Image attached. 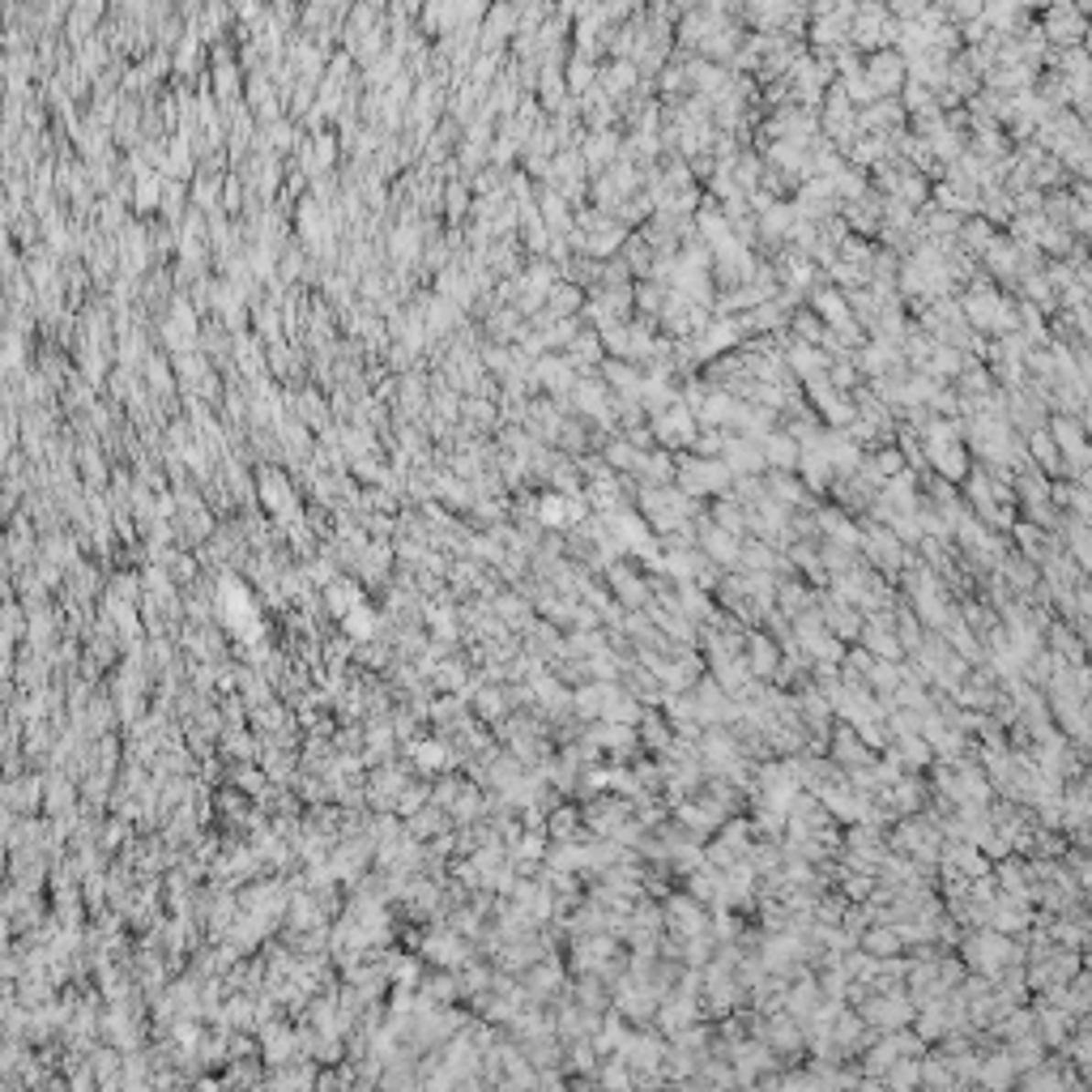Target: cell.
Listing matches in <instances>:
<instances>
[{
    "label": "cell",
    "mask_w": 1092,
    "mask_h": 1092,
    "mask_svg": "<svg viewBox=\"0 0 1092 1092\" xmlns=\"http://www.w3.org/2000/svg\"><path fill=\"white\" fill-rule=\"evenodd\" d=\"M674 478H679L682 496H721L734 486V474L717 457H682L674 465Z\"/></svg>",
    "instance_id": "6da1fadb"
},
{
    "label": "cell",
    "mask_w": 1092,
    "mask_h": 1092,
    "mask_svg": "<svg viewBox=\"0 0 1092 1092\" xmlns=\"http://www.w3.org/2000/svg\"><path fill=\"white\" fill-rule=\"evenodd\" d=\"M640 508H645V525H653L658 534H674V530H687V496L671 491V486H645L640 496Z\"/></svg>",
    "instance_id": "7a4b0ae2"
},
{
    "label": "cell",
    "mask_w": 1092,
    "mask_h": 1092,
    "mask_svg": "<svg viewBox=\"0 0 1092 1092\" xmlns=\"http://www.w3.org/2000/svg\"><path fill=\"white\" fill-rule=\"evenodd\" d=\"M960 316H965L968 324H977V329H1011V324H1020V316H1016V308L1007 303L1003 295H994L990 286H977L973 295L960 303Z\"/></svg>",
    "instance_id": "3957f363"
},
{
    "label": "cell",
    "mask_w": 1092,
    "mask_h": 1092,
    "mask_svg": "<svg viewBox=\"0 0 1092 1092\" xmlns=\"http://www.w3.org/2000/svg\"><path fill=\"white\" fill-rule=\"evenodd\" d=\"M973 448H977L981 457H990L994 465H1003V461H1020V448L1016 440H1011V431H1007L1003 419H990V414H977L973 419Z\"/></svg>",
    "instance_id": "277c9868"
},
{
    "label": "cell",
    "mask_w": 1092,
    "mask_h": 1092,
    "mask_svg": "<svg viewBox=\"0 0 1092 1092\" xmlns=\"http://www.w3.org/2000/svg\"><path fill=\"white\" fill-rule=\"evenodd\" d=\"M649 431H653V440H658V444L679 448V444H695L700 422H695V414L682 406V398H679L674 406H666L661 414H653V419H649Z\"/></svg>",
    "instance_id": "5b68a950"
},
{
    "label": "cell",
    "mask_w": 1092,
    "mask_h": 1092,
    "mask_svg": "<svg viewBox=\"0 0 1092 1092\" xmlns=\"http://www.w3.org/2000/svg\"><path fill=\"white\" fill-rule=\"evenodd\" d=\"M862 77H867V86L875 90V94H896V90H905V60H901V51H875L867 60V69H862Z\"/></svg>",
    "instance_id": "8992f818"
},
{
    "label": "cell",
    "mask_w": 1092,
    "mask_h": 1092,
    "mask_svg": "<svg viewBox=\"0 0 1092 1092\" xmlns=\"http://www.w3.org/2000/svg\"><path fill=\"white\" fill-rule=\"evenodd\" d=\"M721 465L734 474V478H747V474L764 470V453H759L756 440H743V435H726L721 444Z\"/></svg>",
    "instance_id": "52a82bcc"
},
{
    "label": "cell",
    "mask_w": 1092,
    "mask_h": 1092,
    "mask_svg": "<svg viewBox=\"0 0 1092 1092\" xmlns=\"http://www.w3.org/2000/svg\"><path fill=\"white\" fill-rule=\"evenodd\" d=\"M743 337V329H738V321H717V324H704L700 333H695L692 342V355L695 359H713V355H726V350L734 346Z\"/></svg>",
    "instance_id": "ba28073f"
},
{
    "label": "cell",
    "mask_w": 1092,
    "mask_h": 1092,
    "mask_svg": "<svg viewBox=\"0 0 1092 1092\" xmlns=\"http://www.w3.org/2000/svg\"><path fill=\"white\" fill-rule=\"evenodd\" d=\"M534 380L546 388V393H572V385H576V367H572L568 359H559V355H546V359L534 363Z\"/></svg>",
    "instance_id": "9c48e42d"
},
{
    "label": "cell",
    "mask_w": 1092,
    "mask_h": 1092,
    "mask_svg": "<svg viewBox=\"0 0 1092 1092\" xmlns=\"http://www.w3.org/2000/svg\"><path fill=\"white\" fill-rule=\"evenodd\" d=\"M572 401H576V410H581V414H594V419H602V422L610 419L606 385H602V380H594V376H584V380H576V385H572Z\"/></svg>",
    "instance_id": "30bf717a"
},
{
    "label": "cell",
    "mask_w": 1092,
    "mask_h": 1092,
    "mask_svg": "<svg viewBox=\"0 0 1092 1092\" xmlns=\"http://www.w3.org/2000/svg\"><path fill=\"white\" fill-rule=\"evenodd\" d=\"M1050 431H1054V440H1058L1054 448H1063V453H1067L1071 470H1076V474H1084V461H1088V448H1084V431H1080V427H1076V422H1071V419H1063V414H1058V419L1050 422Z\"/></svg>",
    "instance_id": "8fae6325"
},
{
    "label": "cell",
    "mask_w": 1092,
    "mask_h": 1092,
    "mask_svg": "<svg viewBox=\"0 0 1092 1092\" xmlns=\"http://www.w3.org/2000/svg\"><path fill=\"white\" fill-rule=\"evenodd\" d=\"M602 385H615L628 401H640V385H645V376H640V367H632V363L623 359H602Z\"/></svg>",
    "instance_id": "7c38bea8"
},
{
    "label": "cell",
    "mask_w": 1092,
    "mask_h": 1092,
    "mask_svg": "<svg viewBox=\"0 0 1092 1092\" xmlns=\"http://www.w3.org/2000/svg\"><path fill=\"white\" fill-rule=\"evenodd\" d=\"M759 453H764V465H777V470H794L798 465V440L790 431H769L759 440Z\"/></svg>",
    "instance_id": "4fadbf2b"
},
{
    "label": "cell",
    "mask_w": 1092,
    "mask_h": 1092,
    "mask_svg": "<svg viewBox=\"0 0 1092 1092\" xmlns=\"http://www.w3.org/2000/svg\"><path fill=\"white\" fill-rule=\"evenodd\" d=\"M926 457H931L934 470L944 474V478H952V483L968 474V457H965V448L956 444V440H947V444H926Z\"/></svg>",
    "instance_id": "5bb4252c"
},
{
    "label": "cell",
    "mask_w": 1092,
    "mask_h": 1092,
    "mask_svg": "<svg viewBox=\"0 0 1092 1092\" xmlns=\"http://www.w3.org/2000/svg\"><path fill=\"white\" fill-rule=\"evenodd\" d=\"M584 149H581V162L584 167H610L615 162V154H619V136L610 133V128H602V133H589L581 136Z\"/></svg>",
    "instance_id": "9a60e30c"
},
{
    "label": "cell",
    "mask_w": 1092,
    "mask_h": 1092,
    "mask_svg": "<svg viewBox=\"0 0 1092 1092\" xmlns=\"http://www.w3.org/2000/svg\"><path fill=\"white\" fill-rule=\"evenodd\" d=\"M857 546H867V555L875 559L879 568H901V559H905V546L896 542L892 534H883V530H870Z\"/></svg>",
    "instance_id": "2e32d148"
},
{
    "label": "cell",
    "mask_w": 1092,
    "mask_h": 1092,
    "mask_svg": "<svg viewBox=\"0 0 1092 1092\" xmlns=\"http://www.w3.org/2000/svg\"><path fill=\"white\" fill-rule=\"evenodd\" d=\"M1080 35H1084V13L1076 9V5H1058V9H1050V38H1063V43L1076 48V38Z\"/></svg>",
    "instance_id": "e0dca14e"
},
{
    "label": "cell",
    "mask_w": 1092,
    "mask_h": 1092,
    "mask_svg": "<svg viewBox=\"0 0 1092 1092\" xmlns=\"http://www.w3.org/2000/svg\"><path fill=\"white\" fill-rule=\"evenodd\" d=\"M700 546H704V555L717 559V563H738V538L726 534V530H717V525H704Z\"/></svg>",
    "instance_id": "ac0fdd59"
},
{
    "label": "cell",
    "mask_w": 1092,
    "mask_h": 1092,
    "mask_svg": "<svg viewBox=\"0 0 1092 1092\" xmlns=\"http://www.w3.org/2000/svg\"><path fill=\"white\" fill-rule=\"evenodd\" d=\"M794 223H798V213H794V205H785V201H772L769 210L759 213V231L769 239H785Z\"/></svg>",
    "instance_id": "d6986e66"
},
{
    "label": "cell",
    "mask_w": 1092,
    "mask_h": 1092,
    "mask_svg": "<svg viewBox=\"0 0 1092 1092\" xmlns=\"http://www.w3.org/2000/svg\"><path fill=\"white\" fill-rule=\"evenodd\" d=\"M223 606H226V619H231V628H244V632H252V628H257V619H252V602H248V594H244L239 584H226V589H223Z\"/></svg>",
    "instance_id": "ffe728a7"
},
{
    "label": "cell",
    "mask_w": 1092,
    "mask_h": 1092,
    "mask_svg": "<svg viewBox=\"0 0 1092 1092\" xmlns=\"http://www.w3.org/2000/svg\"><path fill=\"white\" fill-rule=\"evenodd\" d=\"M542 218H546V231L555 239H563V231H572V213H568V201L559 197V192H542Z\"/></svg>",
    "instance_id": "44dd1931"
},
{
    "label": "cell",
    "mask_w": 1092,
    "mask_h": 1092,
    "mask_svg": "<svg viewBox=\"0 0 1092 1092\" xmlns=\"http://www.w3.org/2000/svg\"><path fill=\"white\" fill-rule=\"evenodd\" d=\"M597 77H602V90L615 99V94H628V90L636 86V64L632 60H615V64H606Z\"/></svg>",
    "instance_id": "7402d4cb"
},
{
    "label": "cell",
    "mask_w": 1092,
    "mask_h": 1092,
    "mask_svg": "<svg viewBox=\"0 0 1092 1092\" xmlns=\"http://www.w3.org/2000/svg\"><path fill=\"white\" fill-rule=\"evenodd\" d=\"M785 363H790L798 376H807V380L811 376H824V367H828V359H824L815 346H807V342H798V346L785 355Z\"/></svg>",
    "instance_id": "603a6c76"
},
{
    "label": "cell",
    "mask_w": 1092,
    "mask_h": 1092,
    "mask_svg": "<svg viewBox=\"0 0 1092 1092\" xmlns=\"http://www.w3.org/2000/svg\"><path fill=\"white\" fill-rule=\"evenodd\" d=\"M261 496H265V504H269V508H286L282 517H290V512H295V504H290V491H286V483H282V474H261Z\"/></svg>",
    "instance_id": "cb8c5ba5"
},
{
    "label": "cell",
    "mask_w": 1092,
    "mask_h": 1092,
    "mask_svg": "<svg viewBox=\"0 0 1092 1092\" xmlns=\"http://www.w3.org/2000/svg\"><path fill=\"white\" fill-rule=\"evenodd\" d=\"M594 77L597 73H594V60H589V56H572L568 73H563V86L581 94V90H594Z\"/></svg>",
    "instance_id": "d4e9b609"
},
{
    "label": "cell",
    "mask_w": 1092,
    "mask_h": 1092,
    "mask_svg": "<svg viewBox=\"0 0 1092 1092\" xmlns=\"http://www.w3.org/2000/svg\"><path fill=\"white\" fill-rule=\"evenodd\" d=\"M546 303H551L546 316L559 321V316H568V311L581 303V286H551V290H546Z\"/></svg>",
    "instance_id": "484cf974"
},
{
    "label": "cell",
    "mask_w": 1092,
    "mask_h": 1092,
    "mask_svg": "<svg viewBox=\"0 0 1092 1092\" xmlns=\"http://www.w3.org/2000/svg\"><path fill=\"white\" fill-rule=\"evenodd\" d=\"M636 470H645V474H649V483H653V486H666V483L674 478V461L666 457V453H649V457L636 461Z\"/></svg>",
    "instance_id": "4316f807"
},
{
    "label": "cell",
    "mask_w": 1092,
    "mask_h": 1092,
    "mask_svg": "<svg viewBox=\"0 0 1092 1092\" xmlns=\"http://www.w3.org/2000/svg\"><path fill=\"white\" fill-rule=\"evenodd\" d=\"M769 491H772V504H781V508H794V504H803V486H798L794 478H785V474L769 478Z\"/></svg>",
    "instance_id": "83f0119b"
},
{
    "label": "cell",
    "mask_w": 1092,
    "mask_h": 1092,
    "mask_svg": "<svg viewBox=\"0 0 1092 1092\" xmlns=\"http://www.w3.org/2000/svg\"><path fill=\"white\" fill-rule=\"evenodd\" d=\"M610 584H615V589H619V594H623V602H632V606H636V602H645V597H649V589H645V584H640V576H632V572H623V568H615V572H610Z\"/></svg>",
    "instance_id": "f1b7e54d"
},
{
    "label": "cell",
    "mask_w": 1092,
    "mask_h": 1092,
    "mask_svg": "<svg viewBox=\"0 0 1092 1092\" xmlns=\"http://www.w3.org/2000/svg\"><path fill=\"white\" fill-rule=\"evenodd\" d=\"M568 363L572 367H576V363H602V342H597V333H576Z\"/></svg>",
    "instance_id": "f546056e"
},
{
    "label": "cell",
    "mask_w": 1092,
    "mask_h": 1092,
    "mask_svg": "<svg viewBox=\"0 0 1092 1092\" xmlns=\"http://www.w3.org/2000/svg\"><path fill=\"white\" fill-rule=\"evenodd\" d=\"M1032 457L1042 461V465H1045V470H1050V474H1058V470H1063V457H1058L1054 440H1050V435H1045V431H1032Z\"/></svg>",
    "instance_id": "4dcf8cb0"
},
{
    "label": "cell",
    "mask_w": 1092,
    "mask_h": 1092,
    "mask_svg": "<svg viewBox=\"0 0 1092 1092\" xmlns=\"http://www.w3.org/2000/svg\"><path fill=\"white\" fill-rule=\"evenodd\" d=\"M563 73L559 69H546L542 73V99H546V112H559L563 107Z\"/></svg>",
    "instance_id": "1f68e13d"
},
{
    "label": "cell",
    "mask_w": 1092,
    "mask_h": 1092,
    "mask_svg": "<svg viewBox=\"0 0 1092 1092\" xmlns=\"http://www.w3.org/2000/svg\"><path fill=\"white\" fill-rule=\"evenodd\" d=\"M960 239H965L968 248H990L994 231H990V223H981V218H973V223H965V226H960Z\"/></svg>",
    "instance_id": "d6a6232c"
},
{
    "label": "cell",
    "mask_w": 1092,
    "mask_h": 1092,
    "mask_svg": "<svg viewBox=\"0 0 1092 1092\" xmlns=\"http://www.w3.org/2000/svg\"><path fill=\"white\" fill-rule=\"evenodd\" d=\"M743 525H747V517H743V508L738 504H717V530H726V534H743Z\"/></svg>",
    "instance_id": "836d02e7"
},
{
    "label": "cell",
    "mask_w": 1092,
    "mask_h": 1092,
    "mask_svg": "<svg viewBox=\"0 0 1092 1092\" xmlns=\"http://www.w3.org/2000/svg\"><path fill=\"white\" fill-rule=\"evenodd\" d=\"M738 563H747V568H772V551L764 542H747V546H738Z\"/></svg>",
    "instance_id": "e575fe53"
},
{
    "label": "cell",
    "mask_w": 1092,
    "mask_h": 1092,
    "mask_svg": "<svg viewBox=\"0 0 1092 1092\" xmlns=\"http://www.w3.org/2000/svg\"><path fill=\"white\" fill-rule=\"evenodd\" d=\"M901 465H905V453H896V448H883L879 457L870 461V470L879 474V478H892V474H901Z\"/></svg>",
    "instance_id": "d590c367"
},
{
    "label": "cell",
    "mask_w": 1092,
    "mask_h": 1092,
    "mask_svg": "<svg viewBox=\"0 0 1092 1092\" xmlns=\"http://www.w3.org/2000/svg\"><path fill=\"white\" fill-rule=\"evenodd\" d=\"M973 952H977V965L994 968V965H999V960H1003L1007 944H1003V939H977V944H973Z\"/></svg>",
    "instance_id": "8d00e7d4"
},
{
    "label": "cell",
    "mask_w": 1092,
    "mask_h": 1092,
    "mask_svg": "<svg viewBox=\"0 0 1092 1092\" xmlns=\"http://www.w3.org/2000/svg\"><path fill=\"white\" fill-rule=\"evenodd\" d=\"M606 461L610 465H619V470H636V461H640V453H636L628 440H619V444L606 448Z\"/></svg>",
    "instance_id": "74e56055"
},
{
    "label": "cell",
    "mask_w": 1092,
    "mask_h": 1092,
    "mask_svg": "<svg viewBox=\"0 0 1092 1092\" xmlns=\"http://www.w3.org/2000/svg\"><path fill=\"white\" fill-rule=\"evenodd\" d=\"M756 653H751V671H759V674H769L772 666H777V653H772V645L764 640V636H756Z\"/></svg>",
    "instance_id": "f35d334b"
},
{
    "label": "cell",
    "mask_w": 1092,
    "mask_h": 1092,
    "mask_svg": "<svg viewBox=\"0 0 1092 1092\" xmlns=\"http://www.w3.org/2000/svg\"><path fill=\"white\" fill-rule=\"evenodd\" d=\"M867 645H870V653H879V658H896V653H901L896 636H883V632H867Z\"/></svg>",
    "instance_id": "ab89813d"
},
{
    "label": "cell",
    "mask_w": 1092,
    "mask_h": 1092,
    "mask_svg": "<svg viewBox=\"0 0 1092 1092\" xmlns=\"http://www.w3.org/2000/svg\"><path fill=\"white\" fill-rule=\"evenodd\" d=\"M960 385L968 388V393H986L990 388V376H986V367H977V363H968V372L960 376Z\"/></svg>",
    "instance_id": "60d3db41"
},
{
    "label": "cell",
    "mask_w": 1092,
    "mask_h": 1092,
    "mask_svg": "<svg viewBox=\"0 0 1092 1092\" xmlns=\"http://www.w3.org/2000/svg\"><path fill=\"white\" fill-rule=\"evenodd\" d=\"M346 628H350L355 636H367V632H372V610H367V606H355V610L346 615Z\"/></svg>",
    "instance_id": "b9f144b4"
},
{
    "label": "cell",
    "mask_w": 1092,
    "mask_h": 1092,
    "mask_svg": "<svg viewBox=\"0 0 1092 1092\" xmlns=\"http://www.w3.org/2000/svg\"><path fill=\"white\" fill-rule=\"evenodd\" d=\"M798 333L807 337V346H815L819 337H824V329H819V321H815V311H803V316H798Z\"/></svg>",
    "instance_id": "7bdbcfd3"
},
{
    "label": "cell",
    "mask_w": 1092,
    "mask_h": 1092,
    "mask_svg": "<svg viewBox=\"0 0 1092 1092\" xmlns=\"http://www.w3.org/2000/svg\"><path fill=\"white\" fill-rule=\"evenodd\" d=\"M944 17H952V22H973V17H981V5H952V9H944Z\"/></svg>",
    "instance_id": "ee69618b"
},
{
    "label": "cell",
    "mask_w": 1092,
    "mask_h": 1092,
    "mask_svg": "<svg viewBox=\"0 0 1092 1092\" xmlns=\"http://www.w3.org/2000/svg\"><path fill=\"white\" fill-rule=\"evenodd\" d=\"M440 759H444V756H440V747H435V743L419 747V764H427V769H435V764H440Z\"/></svg>",
    "instance_id": "f6af8a7d"
}]
</instances>
